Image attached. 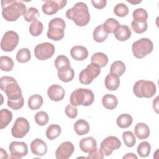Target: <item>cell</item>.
Segmentation results:
<instances>
[{"label":"cell","instance_id":"obj_1","mask_svg":"<svg viewBox=\"0 0 159 159\" xmlns=\"http://www.w3.org/2000/svg\"><path fill=\"white\" fill-rule=\"evenodd\" d=\"M2 16L9 22L17 20L21 16H24L27 12L25 5L21 1L12 0L1 1Z\"/></svg>","mask_w":159,"mask_h":159},{"label":"cell","instance_id":"obj_2","mask_svg":"<svg viewBox=\"0 0 159 159\" xmlns=\"http://www.w3.org/2000/svg\"><path fill=\"white\" fill-rule=\"evenodd\" d=\"M66 16L80 27L86 25L90 20L88 7L83 2H78L73 7L68 9L66 12Z\"/></svg>","mask_w":159,"mask_h":159},{"label":"cell","instance_id":"obj_3","mask_svg":"<svg viewBox=\"0 0 159 159\" xmlns=\"http://www.w3.org/2000/svg\"><path fill=\"white\" fill-rule=\"evenodd\" d=\"M1 89L5 92L7 99H17L22 97V91L17 81L11 76H4L0 79Z\"/></svg>","mask_w":159,"mask_h":159},{"label":"cell","instance_id":"obj_4","mask_svg":"<svg viewBox=\"0 0 159 159\" xmlns=\"http://www.w3.org/2000/svg\"><path fill=\"white\" fill-rule=\"evenodd\" d=\"M94 100L93 92L86 88H78L73 91L70 95V104L74 106L82 105L88 106L93 104Z\"/></svg>","mask_w":159,"mask_h":159},{"label":"cell","instance_id":"obj_5","mask_svg":"<svg viewBox=\"0 0 159 159\" xmlns=\"http://www.w3.org/2000/svg\"><path fill=\"white\" fill-rule=\"evenodd\" d=\"M156 91V86L153 81L144 80L137 81L133 87L134 94L140 98H150L155 95Z\"/></svg>","mask_w":159,"mask_h":159},{"label":"cell","instance_id":"obj_6","mask_svg":"<svg viewBox=\"0 0 159 159\" xmlns=\"http://www.w3.org/2000/svg\"><path fill=\"white\" fill-rule=\"evenodd\" d=\"M65 27L66 24L63 19L59 17L52 19L48 23L47 37L55 41L61 40L65 35Z\"/></svg>","mask_w":159,"mask_h":159},{"label":"cell","instance_id":"obj_7","mask_svg":"<svg viewBox=\"0 0 159 159\" xmlns=\"http://www.w3.org/2000/svg\"><path fill=\"white\" fill-rule=\"evenodd\" d=\"M153 49L152 41L148 38H142L132 43V50L133 55L137 58H143L150 53Z\"/></svg>","mask_w":159,"mask_h":159},{"label":"cell","instance_id":"obj_8","mask_svg":"<svg viewBox=\"0 0 159 159\" xmlns=\"http://www.w3.org/2000/svg\"><path fill=\"white\" fill-rule=\"evenodd\" d=\"M100 73L101 67L96 63H91L80 72L79 75L80 82L84 85L89 84L94 78L98 76Z\"/></svg>","mask_w":159,"mask_h":159},{"label":"cell","instance_id":"obj_9","mask_svg":"<svg viewBox=\"0 0 159 159\" xmlns=\"http://www.w3.org/2000/svg\"><path fill=\"white\" fill-rule=\"evenodd\" d=\"M19 40L18 34L13 31L9 30L3 35L1 42V48L4 52H12L17 47Z\"/></svg>","mask_w":159,"mask_h":159},{"label":"cell","instance_id":"obj_10","mask_svg":"<svg viewBox=\"0 0 159 159\" xmlns=\"http://www.w3.org/2000/svg\"><path fill=\"white\" fill-rule=\"evenodd\" d=\"M55 46L49 42H43L36 45L34 48L35 57L40 60L50 58L55 53Z\"/></svg>","mask_w":159,"mask_h":159},{"label":"cell","instance_id":"obj_11","mask_svg":"<svg viewBox=\"0 0 159 159\" xmlns=\"http://www.w3.org/2000/svg\"><path fill=\"white\" fill-rule=\"evenodd\" d=\"M30 130V124L24 117H18L11 129V134L15 138H23Z\"/></svg>","mask_w":159,"mask_h":159},{"label":"cell","instance_id":"obj_12","mask_svg":"<svg viewBox=\"0 0 159 159\" xmlns=\"http://www.w3.org/2000/svg\"><path fill=\"white\" fill-rule=\"evenodd\" d=\"M120 146L121 142L117 137L109 136L102 140L99 150L104 156H109L114 150L119 149Z\"/></svg>","mask_w":159,"mask_h":159},{"label":"cell","instance_id":"obj_13","mask_svg":"<svg viewBox=\"0 0 159 159\" xmlns=\"http://www.w3.org/2000/svg\"><path fill=\"white\" fill-rule=\"evenodd\" d=\"M11 158L20 159L28 153V147L24 142H12L9 146Z\"/></svg>","mask_w":159,"mask_h":159},{"label":"cell","instance_id":"obj_14","mask_svg":"<svg viewBox=\"0 0 159 159\" xmlns=\"http://www.w3.org/2000/svg\"><path fill=\"white\" fill-rule=\"evenodd\" d=\"M66 3L65 0H47L42 5V11L46 15H53L64 7Z\"/></svg>","mask_w":159,"mask_h":159},{"label":"cell","instance_id":"obj_15","mask_svg":"<svg viewBox=\"0 0 159 159\" xmlns=\"http://www.w3.org/2000/svg\"><path fill=\"white\" fill-rule=\"evenodd\" d=\"M75 150L73 144L70 141L61 143L55 151V157L57 159H67L70 158Z\"/></svg>","mask_w":159,"mask_h":159},{"label":"cell","instance_id":"obj_16","mask_svg":"<svg viewBox=\"0 0 159 159\" xmlns=\"http://www.w3.org/2000/svg\"><path fill=\"white\" fill-rule=\"evenodd\" d=\"M47 94L52 101H60L64 98L65 91L61 86L58 84H52L48 88Z\"/></svg>","mask_w":159,"mask_h":159},{"label":"cell","instance_id":"obj_17","mask_svg":"<svg viewBox=\"0 0 159 159\" xmlns=\"http://www.w3.org/2000/svg\"><path fill=\"white\" fill-rule=\"evenodd\" d=\"M30 150L33 154L42 157L47 153V145L42 139H35L31 142Z\"/></svg>","mask_w":159,"mask_h":159},{"label":"cell","instance_id":"obj_18","mask_svg":"<svg viewBox=\"0 0 159 159\" xmlns=\"http://www.w3.org/2000/svg\"><path fill=\"white\" fill-rule=\"evenodd\" d=\"M80 148L84 153H91L97 149L96 140L93 137H87L80 141Z\"/></svg>","mask_w":159,"mask_h":159},{"label":"cell","instance_id":"obj_19","mask_svg":"<svg viewBox=\"0 0 159 159\" xmlns=\"http://www.w3.org/2000/svg\"><path fill=\"white\" fill-rule=\"evenodd\" d=\"M70 55L75 60L83 61L88 57V51L83 46L76 45L71 48Z\"/></svg>","mask_w":159,"mask_h":159},{"label":"cell","instance_id":"obj_20","mask_svg":"<svg viewBox=\"0 0 159 159\" xmlns=\"http://www.w3.org/2000/svg\"><path fill=\"white\" fill-rule=\"evenodd\" d=\"M115 38L119 41H125L128 40L132 34L131 30L126 25H120L117 30L114 32Z\"/></svg>","mask_w":159,"mask_h":159},{"label":"cell","instance_id":"obj_21","mask_svg":"<svg viewBox=\"0 0 159 159\" xmlns=\"http://www.w3.org/2000/svg\"><path fill=\"white\" fill-rule=\"evenodd\" d=\"M134 133L138 139L143 140L147 139L149 137L150 130L149 127L146 124L140 122L135 126Z\"/></svg>","mask_w":159,"mask_h":159},{"label":"cell","instance_id":"obj_22","mask_svg":"<svg viewBox=\"0 0 159 159\" xmlns=\"http://www.w3.org/2000/svg\"><path fill=\"white\" fill-rule=\"evenodd\" d=\"M104 84L106 88L110 91H116L119 87L120 79L119 76H117L111 73H109L105 78Z\"/></svg>","mask_w":159,"mask_h":159},{"label":"cell","instance_id":"obj_23","mask_svg":"<svg viewBox=\"0 0 159 159\" xmlns=\"http://www.w3.org/2000/svg\"><path fill=\"white\" fill-rule=\"evenodd\" d=\"M102 104L105 108L112 110L117 107L118 101L115 95L106 94H104L102 98Z\"/></svg>","mask_w":159,"mask_h":159},{"label":"cell","instance_id":"obj_24","mask_svg":"<svg viewBox=\"0 0 159 159\" xmlns=\"http://www.w3.org/2000/svg\"><path fill=\"white\" fill-rule=\"evenodd\" d=\"M89 129V124L84 119H79L74 124V130L78 135L87 134Z\"/></svg>","mask_w":159,"mask_h":159},{"label":"cell","instance_id":"obj_25","mask_svg":"<svg viewBox=\"0 0 159 159\" xmlns=\"http://www.w3.org/2000/svg\"><path fill=\"white\" fill-rule=\"evenodd\" d=\"M58 77L63 82L68 83L71 81L75 76V71L70 66L69 68L58 71Z\"/></svg>","mask_w":159,"mask_h":159},{"label":"cell","instance_id":"obj_26","mask_svg":"<svg viewBox=\"0 0 159 159\" xmlns=\"http://www.w3.org/2000/svg\"><path fill=\"white\" fill-rule=\"evenodd\" d=\"M12 113L7 109H2L0 111V129H3L6 127L11 122Z\"/></svg>","mask_w":159,"mask_h":159},{"label":"cell","instance_id":"obj_27","mask_svg":"<svg viewBox=\"0 0 159 159\" xmlns=\"http://www.w3.org/2000/svg\"><path fill=\"white\" fill-rule=\"evenodd\" d=\"M43 98L38 94H33L28 99V107L31 110H37L40 108L43 104Z\"/></svg>","mask_w":159,"mask_h":159},{"label":"cell","instance_id":"obj_28","mask_svg":"<svg viewBox=\"0 0 159 159\" xmlns=\"http://www.w3.org/2000/svg\"><path fill=\"white\" fill-rule=\"evenodd\" d=\"M108 33L104 30L102 24L97 26L93 31V37L94 41L96 42H103L107 37Z\"/></svg>","mask_w":159,"mask_h":159},{"label":"cell","instance_id":"obj_29","mask_svg":"<svg viewBox=\"0 0 159 159\" xmlns=\"http://www.w3.org/2000/svg\"><path fill=\"white\" fill-rule=\"evenodd\" d=\"M91 61V63L98 65L101 68H103L108 63V57L104 53L97 52L92 55Z\"/></svg>","mask_w":159,"mask_h":159},{"label":"cell","instance_id":"obj_30","mask_svg":"<svg viewBox=\"0 0 159 159\" xmlns=\"http://www.w3.org/2000/svg\"><path fill=\"white\" fill-rule=\"evenodd\" d=\"M125 71V65L122 61H115L110 68V73L117 76H122Z\"/></svg>","mask_w":159,"mask_h":159},{"label":"cell","instance_id":"obj_31","mask_svg":"<svg viewBox=\"0 0 159 159\" xmlns=\"http://www.w3.org/2000/svg\"><path fill=\"white\" fill-rule=\"evenodd\" d=\"M132 121V117L130 114H122L117 117L116 123L120 128L125 129L130 126Z\"/></svg>","mask_w":159,"mask_h":159},{"label":"cell","instance_id":"obj_32","mask_svg":"<svg viewBox=\"0 0 159 159\" xmlns=\"http://www.w3.org/2000/svg\"><path fill=\"white\" fill-rule=\"evenodd\" d=\"M61 127L57 124H52L50 125L46 130V136L50 140H53L57 138L61 134Z\"/></svg>","mask_w":159,"mask_h":159},{"label":"cell","instance_id":"obj_33","mask_svg":"<svg viewBox=\"0 0 159 159\" xmlns=\"http://www.w3.org/2000/svg\"><path fill=\"white\" fill-rule=\"evenodd\" d=\"M102 25L106 32L108 34H114L120 26V24L116 19L114 18H109L104 22Z\"/></svg>","mask_w":159,"mask_h":159},{"label":"cell","instance_id":"obj_34","mask_svg":"<svg viewBox=\"0 0 159 159\" xmlns=\"http://www.w3.org/2000/svg\"><path fill=\"white\" fill-rule=\"evenodd\" d=\"M55 66L57 71L70 67V62L67 57L65 55H58L55 60Z\"/></svg>","mask_w":159,"mask_h":159},{"label":"cell","instance_id":"obj_35","mask_svg":"<svg viewBox=\"0 0 159 159\" xmlns=\"http://www.w3.org/2000/svg\"><path fill=\"white\" fill-rule=\"evenodd\" d=\"M31 58V53L27 48H22L18 50L16 54V60L18 62L24 63L28 62Z\"/></svg>","mask_w":159,"mask_h":159},{"label":"cell","instance_id":"obj_36","mask_svg":"<svg viewBox=\"0 0 159 159\" xmlns=\"http://www.w3.org/2000/svg\"><path fill=\"white\" fill-rule=\"evenodd\" d=\"M132 17L134 21L139 22H147L148 19V13L147 11L143 8H137L134 11Z\"/></svg>","mask_w":159,"mask_h":159},{"label":"cell","instance_id":"obj_37","mask_svg":"<svg viewBox=\"0 0 159 159\" xmlns=\"http://www.w3.org/2000/svg\"><path fill=\"white\" fill-rule=\"evenodd\" d=\"M14 61L8 56H1L0 57V68L2 71H10L14 67Z\"/></svg>","mask_w":159,"mask_h":159},{"label":"cell","instance_id":"obj_38","mask_svg":"<svg viewBox=\"0 0 159 159\" xmlns=\"http://www.w3.org/2000/svg\"><path fill=\"white\" fill-rule=\"evenodd\" d=\"M40 14L38 9L34 7H30L27 10V12L24 16V19L28 22H35L37 20Z\"/></svg>","mask_w":159,"mask_h":159},{"label":"cell","instance_id":"obj_39","mask_svg":"<svg viewBox=\"0 0 159 159\" xmlns=\"http://www.w3.org/2000/svg\"><path fill=\"white\" fill-rule=\"evenodd\" d=\"M137 151L141 157H147L149 155L151 151L150 144L147 141L142 142L138 145Z\"/></svg>","mask_w":159,"mask_h":159},{"label":"cell","instance_id":"obj_40","mask_svg":"<svg viewBox=\"0 0 159 159\" xmlns=\"http://www.w3.org/2000/svg\"><path fill=\"white\" fill-rule=\"evenodd\" d=\"M43 30V24L39 20L33 22L29 26V32L32 36H39L42 33Z\"/></svg>","mask_w":159,"mask_h":159},{"label":"cell","instance_id":"obj_41","mask_svg":"<svg viewBox=\"0 0 159 159\" xmlns=\"http://www.w3.org/2000/svg\"><path fill=\"white\" fill-rule=\"evenodd\" d=\"M122 139L125 145L128 147H134L136 142L135 135L131 131H125L123 132Z\"/></svg>","mask_w":159,"mask_h":159},{"label":"cell","instance_id":"obj_42","mask_svg":"<svg viewBox=\"0 0 159 159\" xmlns=\"http://www.w3.org/2000/svg\"><path fill=\"white\" fill-rule=\"evenodd\" d=\"M34 119L35 122L40 126L45 125L48 122V116L45 111H39L35 115Z\"/></svg>","mask_w":159,"mask_h":159},{"label":"cell","instance_id":"obj_43","mask_svg":"<svg viewBox=\"0 0 159 159\" xmlns=\"http://www.w3.org/2000/svg\"><path fill=\"white\" fill-rule=\"evenodd\" d=\"M129 12L128 7L124 3H119L114 8V12L118 17H125L129 14Z\"/></svg>","mask_w":159,"mask_h":159},{"label":"cell","instance_id":"obj_44","mask_svg":"<svg viewBox=\"0 0 159 159\" xmlns=\"http://www.w3.org/2000/svg\"><path fill=\"white\" fill-rule=\"evenodd\" d=\"M131 27L135 33L142 34L147 30L148 28V25L147 22H139L132 20L131 22Z\"/></svg>","mask_w":159,"mask_h":159},{"label":"cell","instance_id":"obj_45","mask_svg":"<svg viewBox=\"0 0 159 159\" xmlns=\"http://www.w3.org/2000/svg\"><path fill=\"white\" fill-rule=\"evenodd\" d=\"M7 104L8 107L11 108L12 109L18 110L23 107L24 104V99L22 96V98L17 99H14V100L7 99Z\"/></svg>","mask_w":159,"mask_h":159},{"label":"cell","instance_id":"obj_46","mask_svg":"<svg viewBox=\"0 0 159 159\" xmlns=\"http://www.w3.org/2000/svg\"><path fill=\"white\" fill-rule=\"evenodd\" d=\"M65 114L70 119H75L78 116V109L76 106L68 104L65 109Z\"/></svg>","mask_w":159,"mask_h":159},{"label":"cell","instance_id":"obj_47","mask_svg":"<svg viewBox=\"0 0 159 159\" xmlns=\"http://www.w3.org/2000/svg\"><path fill=\"white\" fill-rule=\"evenodd\" d=\"M87 158H98V159H102L104 158L103 154L101 153L100 150L96 149L94 152L89 153L88 156L86 157Z\"/></svg>","mask_w":159,"mask_h":159},{"label":"cell","instance_id":"obj_48","mask_svg":"<svg viewBox=\"0 0 159 159\" xmlns=\"http://www.w3.org/2000/svg\"><path fill=\"white\" fill-rule=\"evenodd\" d=\"M91 3L95 8L98 9H101L106 6L107 4V1L106 0H98V1L93 0L91 1Z\"/></svg>","mask_w":159,"mask_h":159},{"label":"cell","instance_id":"obj_49","mask_svg":"<svg viewBox=\"0 0 159 159\" xmlns=\"http://www.w3.org/2000/svg\"><path fill=\"white\" fill-rule=\"evenodd\" d=\"M137 158L138 157L133 153H128L123 157L124 159V158H127V159H129V158H135V159H137Z\"/></svg>","mask_w":159,"mask_h":159},{"label":"cell","instance_id":"obj_50","mask_svg":"<svg viewBox=\"0 0 159 159\" xmlns=\"http://www.w3.org/2000/svg\"><path fill=\"white\" fill-rule=\"evenodd\" d=\"M0 150H1V152H0V153H1V158H5V159L7 158L8 157V156H7V153L6 152V150H4L2 148H1Z\"/></svg>","mask_w":159,"mask_h":159},{"label":"cell","instance_id":"obj_51","mask_svg":"<svg viewBox=\"0 0 159 159\" xmlns=\"http://www.w3.org/2000/svg\"><path fill=\"white\" fill-rule=\"evenodd\" d=\"M158 96H157L155 100H153V109L155 110V111L157 112H158Z\"/></svg>","mask_w":159,"mask_h":159},{"label":"cell","instance_id":"obj_52","mask_svg":"<svg viewBox=\"0 0 159 159\" xmlns=\"http://www.w3.org/2000/svg\"><path fill=\"white\" fill-rule=\"evenodd\" d=\"M127 2H129V3H131V4H138V3H140V2H141V1H129V0H127Z\"/></svg>","mask_w":159,"mask_h":159}]
</instances>
